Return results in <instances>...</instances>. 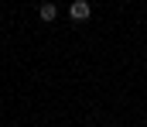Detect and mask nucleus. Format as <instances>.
<instances>
[{"instance_id": "f257e3e1", "label": "nucleus", "mask_w": 147, "mask_h": 127, "mask_svg": "<svg viewBox=\"0 0 147 127\" xmlns=\"http://www.w3.org/2000/svg\"><path fill=\"white\" fill-rule=\"evenodd\" d=\"M69 17H72L75 24L89 21V17H92V7H89V0H72V3H69Z\"/></svg>"}, {"instance_id": "f03ea898", "label": "nucleus", "mask_w": 147, "mask_h": 127, "mask_svg": "<svg viewBox=\"0 0 147 127\" xmlns=\"http://www.w3.org/2000/svg\"><path fill=\"white\" fill-rule=\"evenodd\" d=\"M38 17H41V21H48V24H51V21H55V17H58V7H55V3H51V0H45V3H41V7H38Z\"/></svg>"}]
</instances>
